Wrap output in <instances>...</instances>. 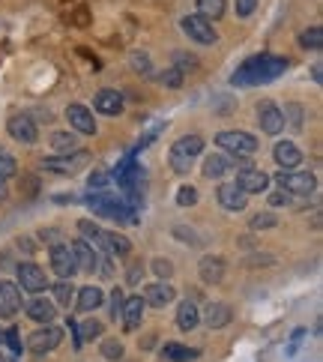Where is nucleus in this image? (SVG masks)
I'll return each mask as SVG.
<instances>
[{
    "mask_svg": "<svg viewBox=\"0 0 323 362\" xmlns=\"http://www.w3.org/2000/svg\"><path fill=\"white\" fill-rule=\"evenodd\" d=\"M231 318H233V312H231L228 303H210V305L204 309V321H206V327H210V330L228 327Z\"/></svg>",
    "mask_w": 323,
    "mask_h": 362,
    "instance_id": "nucleus-22",
    "label": "nucleus"
},
{
    "mask_svg": "<svg viewBox=\"0 0 323 362\" xmlns=\"http://www.w3.org/2000/svg\"><path fill=\"white\" fill-rule=\"evenodd\" d=\"M179 27H183V33L197 45H215L219 42V33H215L213 21H206L204 15H186L183 21H179Z\"/></svg>",
    "mask_w": 323,
    "mask_h": 362,
    "instance_id": "nucleus-5",
    "label": "nucleus"
},
{
    "mask_svg": "<svg viewBox=\"0 0 323 362\" xmlns=\"http://www.w3.org/2000/svg\"><path fill=\"white\" fill-rule=\"evenodd\" d=\"M54 314H57V312H54V303L42 300V296H36V300L27 303V318L36 321V323H51Z\"/></svg>",
    "mask_w": 323,
    "mask_h": 362,
    "instance_id": "nucleus-23",
    "label": "nucleus"
},
{
    "mask_svg": "<svg viewBox=\"0 0 323 362\" xmlns=\"http://www.w3.org/2000/svg\"><path fill=\"white\" fill-rule=\"evenodd\" d=\"M129 249H132V242L126 240L123 234L105 231V251H108V255H129Z\"/></svg>",
    "mask_w": 323,
    "mask_h": 362,
    "instance_id": "nucleus-30",
    "label": "nucleus"
},
{
    "mask_svg": "<svg viewBox=\"0 0 323 362\" xmlns=\"http://www.w3.org/2000/svg\"><path fill=\"white\" fill-rule=\"evenodd\" d=\"M51 291H54V300H57V305H69V303H72V294H75V291H72V282H69V278L57 282V285L51 287Z\"/></svg>",
    "mask_w": 323,
    "mask_h": 362,
    "instance_id": "nucleus-35",
    "label": "nucleus"
},
{
    "mask_svg": "<svg viewBox=\"0 0 323 362\" xmlns=\"http://www.w3.org/2000/svg\"><path fill=\"white\" fill-rule=\"evenodd\" d=\"M197 273H201L204 285H219L224 278V260L206 255V258H201V264H197Z\"/></svg>",
    "mask_w": 323,
    "mask_h": 362,
    "instance_id": "nucleus-21",
    "label": "nucleus"
},
{
    "mask_svg": "<svg viewBox=\"0 0 323 362\" xmlns=\"http://www.w3.org/2000/svg\"><path fill=\"white\" fill-rule=\"evenodd\" d=\"M93 105L99 114H108V117H117L123 111V93H117V90H99L93 96Z\"/></svg>",
    "mask_w": 323,
    "mask_h": 362,
    "instance_id": "nucleus-19",
    "label": "nucleus"
},
{
    "mask_svg": "<svg viewBox=\"0 0 323 362\" xmlns=\"http://www.w3.org/2000/svg\"><path fill=\"white\" fill-rule=\"evenodd\" d=\"M141 276H144V269H141V267H132V269H129V282H132V285H138V282H141Z\"/></svg>",
    "mask_w": 323,
    "mask_h": 362,
    "instance_id": "nucleus-51",
    "label": "nucleus"
},
{
    "mask_svg": "<svg viewBox=\"0 0 323 362\" xmlns=\"http://www.w3.org/2000/svg\"><path fill=\"white\" fill-rule=\"evenodd\" d=\"M69 249H72V255H75L78 269H87V273H96L99 269V258H96V251L87 240H75Z\"/></svg>",
    "mask_w": 323,
    "mask_h": 362,
    "instance_id": "nucleus-20",
    "label": "nucleus"
},
{
    "mask_svg": "<svg viewBox=\"0 0 323 362\" xmlns=\"http://www.w3.org/2000/svg\"><path fill=\"white\" fill-rule=\"evenodd\" d=\"M0 362H6V359H3V354H0Z\"/></svg>",
    "mask_w": 323,
    "mask_h": 362,
    "instance_id": "nucleus-54",
    "label": "nucleus"
},
{
    "mask_svg": "<svg viewBox=\"0 0 323 362\" xmlns=\"http://www.w3.org/2000/svg\"><path fill=\"white\" fill-rule=\"evenodd\" d=\"M177 204H179V207H192V204H197V189H195V186H179Z\"/></svg>",
    "mask_w": 323,
    "mask_h": 362,
    "instance_id": "nucleus-38",
    "label": "nucleus"
},
{
    "mask_svg": "<svg viewBox=\"0 0 323 362\" xmlns=\"http://www.w3.org/2000/svg\"><path fill=\"white\" fill-rule=\"evenodd\" d=\"M15 159L12 156H9V153L6 150H0V180H9V177H12L15 174Z\"/></svg>",
    "mask_w": 323,
    "mask_h": 362,
    "instance_id": "nucleus-39",
    "label": "nucleus"
},
{
    "mask_svg": "<svg viewBox=\"0 0 323 362\" xmlns=\"http://www.w3.org/2000/svg\"><path fill=\"white\" fill-rule=\"evenodd\" d=\"M233 3H237V15H251L257 9V0H233Z\"/></svg>",
    "mask_w": 323,
    "mask_h": 362,
    "instance_id": "nucleus-47",
    "label": "nucleus"
},
{
    "mask_svg": "<svg viewBox=\"0 0 323 362\" xmlns=\"http://www.w3.org/2000/svg\"><path fill=\"white\" fill-rule=\"evenodd\" d=\"M6 132L12 135L18 144H36V138H39V129H36V123L30 117H9Z\"/></svg>",
    "mask_w": 323,
    "mask_h": 362,
    "instance_id": "nucleus-13",
    "label": "nucleus"
},
{
    "mask_svg": "<svg viewBox=\"0 0 323 362\" xmlns=\"http://www.w3.org/2000/svg\"><path fill=\"white\" fill-rule=\"evenodd\" d=\"M174 63H177V72L179 75H186V72H192V69H197V57H192V54H183V51H177L174 54Z\"/></svg>",
    "mask_w": 323,
    "mask_h": 362,
    "instance_id": "nucleus-37",
    "label": "nucleus"
},
{
    "mask_svg": "<svg viewBox=\"0 0 323 362\" xmlns=\"http://www.w3.org/2000/svg\"><path fill=\"white\" fill-rule=\"evenodd\" d=\"M237 186H239L246 195H260V192H266L269 177H266L260 168H239V171H237Z\"/></svg>",
    "mask_w": 323,
    "mask_h": 362,
    "instance_id": "nucleus-11",
    "label": "nucleus"
},
{
    "mask_svg": "<svg viewBox=\"0 0 323 362\" xmlns=\"http://www.w3.org/2000/svg\"><path fill=\"white\" fill-rule=\"evenodd\" d=\"M153 273H156L159 278H170L174 267H170V260H168V258H156V260H153Z\"/></svg>",
    "mask_w": 323,
    "mask_h": 362,
    "instance_id": "nucleus-41",
    "label": "nucleus"
},
{
    "mask_svg": "<svg viewBox=\"0 0 323 362\" xmlns=\"http://www.w3.org/2000/svg\"><path fill=\"white\" fill-rule=\"evenodd\" d=\"M72 330H75V347H81L84 341H93V339L102 336V323H99V321H84L81 327L72 323Z\"/></svg>",
    "mask_w": 323,
    "mask_h": 362,
    "instance_id": "nucleus-28",
    "label": "nucleus"
},
{
    "mask_svg": "<svg viewBox=\"0 0 323 362\" xmlns=\"http://www.w3.org/2000/svg\"><path fill=\"white\" fill-rule=\"evenodd\" d=\"M99 350H102V359H111V362L114 359H123V341L120 339H105Z\"/></svg>",
    "mask_w": 323,
    "mask_h": 362,
    "instance_id": "nucleus-34",
    "label": "nucleus"
},
{
    "mask_svg": "<svg viewBox=\"0 0 323 362\" xmlns=\"http://www.w3.org/2000/svg\"><path fill=\"white\" fill-rule=\"evenodd\" d=\"M120 312H123V291L117 287V291L111 294V318L120 321Z\"/></svg>",
    "mask_w": 323,
    "mask_h": 362,
    "instance_id": "nucleus-43",
    "label": "nucleus"
},
{
    "mask_svg": "<svg viewBox=\"0 0 323 362\" xmlns=\"http://www.w3.org/2000/svg\"><path fill=\"white\" fill-rule=\"evenodd\" d=\"M78 231L87 237V242H93V246L105 249V231L99 228L96 222H90V219H81V222H78Z\"/></svg>",
    "mask_w": 323,
    "mask_h": 362,
    "instance_id": "nucleus-32",
    "label": "nucleus"
},
{
    "mask_svg": "<svg viewBox=\"0 0 323 362\" xmlns=\"http://www.w3.org/2000/svg\"><path fill=\"white\" fill-rule=\"evenodd\" d=\"M269 204H273V207H287V204H291V195H287L284 189H282V192L269 195Z\"/></svg>",
    "mask_w": 323,
    "mask_h": 362,
    "instance_id": "nucleus-49",
    "label": "nucleus"
},
{
    "mask_svg": "<svg viewBox=\"0 0 323 362\" xmlns=\"http://www.w3.org/2000/svg\"><path fill=\"white\" fill-rule=\"evenodd\" d=\"M162 81H165L168 87H179V84H183V75H179L177 69H168L165 75H162Z\"/></svg>",
    "mask_w": 323,
    "mask_h": 362,
    "instance_id": "nucleus-48",
    "label": "nucleus"
},
{
    "mask_svg": "<svg viewBox=\"0 0 323 362\" xmlns=\"http://www.w3.org/2000/svg\"><path fill=\"white\" fill-rule=\"evenodd\" d=\"M282 114H284V123H291L293 129H302V108L300 105H287Z\"/></svg>",
    "mask_w": 323,
    "mask_h": 362,
    "instance_id": "nucleus-40",
    "label": "nucleus"
},
{
    "mask_svg": "<svg viewBox=\"0 0 323 362\" xmlns=\"http://www.w3.org/2000/svg\"><path fill=\"white\" fill-rule=\"evenodd\" d=\"M273 159L278 162V168L282 171H293L302 165V150L296 147L293 141H278L275 150H273Z\"/></svg>",
    "mask_w": 323,
    "mask_h": 362,
    "instance_id": "nucleus-14",
    "label": "nucleus"
},
{
    "mask_svg": "<svg viewBox=\"0 0 323 362\" xmlns=\"http://www.w3.org/2000/svg\"><path fill=\"white\" fill-rule=\"evenodd\" d=\"M257 126L264 129L266 135H278L284 129V114L282 108L273 105V102H260L257 105Z\"/></svg>",
    "mask_w": 323,
    "mask_h": 362,
    "instance_id": "nucleus-10",
    "label": "nucleus"
},
{
    "mask_svg": "<svg viewBox=\"0 0 323 362\" xmlns=\"http://www.w3.org/2000/svg\"><path fill=\"white\" fill-rule=\"evenodd\" d=\"M300 45L305 51H320L323 48V27L314 24V27H309V30H302L300 33Z\"/></svg>",
    "mask_w": 323,
    "mask_h": 362,
    "instance_id": "nucleus-31",
    "label": "nucleus"
},
{
    "mask_svg": "<svg viewBox=\"0 0 323 362\" xmlns=\"http://www.w3.org/2000/svg\"><path fill=\"white\" fill-rule=\"evenodd\" d=\"M69 18H72V24H75V27H87V24H90V12H87V6H78Z\"/></svg>",
    "mask_w": 323,
    "mask_h": 362,
    "instance_id": "nucleus-46",
    "label": "nucleus"
},
{
    "mask_svg": "<svg viewBox=\"0 0 323 362\" xmlns=\"http://www.w3.org/2000/svg\"><path fill=\"white\" fill-rule=\"evenodd\" d=\"M275 225H278V216H273V213L251 216V231H266V228H275Z\"/></svg>",
    "mask_w": 323,
    "mask_h": 362,
    "instance_id": "nucleus-36",
    "label": "nucleus"
},
{
    "mask_svg": "<svg viewBox=\"0 0 323 362\" xmlns=\"http://www.w3.org/2000/svg\"><path fill=\"white\" fill-rule=\"evenodd\" d=\"M18 285H21V291H27V294H42L45 287H48V278H45V273L33 260H21V264H18Z\"/></svg>",
    "mask_w": 323,
    "mask_h": 362,
    "instance_id": "nucleus-7",
    "label": "nucleus"
},
{
    "mask_svg": "<svg viewBox=\"0 0 323 362\" xmlns=\"http://www.w3.org/2000/svg\"><path fill=\"white\" fill-rule=\"evenodd\" d=\"M174 237H179L183 242H192V246H201V240H197V234L192 228H174Z\"/></svg>",
    "mask_w": 323,
    "mask_h": 362,
    "instance_id": "nucleus-44",
    "label": "nucleus"
},
{
    "mask_svg": "<svg viewBox=\"0 0 323 362\" xmlns=\"http://www.w3.org/2000/svg\"><path fill=\"white\" fill-rule=\"evenodd\" d=\"M275 180L287 195H300V198H309V195H314V189H317L314 174H309V171H296V168L293 171H278Z\"/></svg>",
    "mask_w": 323,
    "mask_h": 362,
    "instance_id": "nucleus-4",
    "label": "nucleus"
},
{
    "mask_svg": "<svg viewBox=\"0 0 323 362\" xmlns=\"http://www.w3.org/2000/svg\"><path fill=\"white\" fill-rule=\"evenodd\" d=\"M132 66L141 72V75H150V57L144 51H135L132 54Z\"/></svg>",
    "mask_w": 323,
    "mask_h": 362,
    "instance_id": "nucleus-42",
    "label": "nucleus"
},
{
    "mask_svg": "<svg viewBox=\"0 0 323 362\" xmlns=\"http://www.w3.org/2000/svg\"><path fill=\"white\" fill-rule=\"evenodd\" d=\"M195 3H197V15H204L206 21H219L224 9H228L224 0H195Z\"/></svg>",
    "mask_w": 323,
    "mask_h": 362,
    "instance_id": "nucleus-29",
    "label": "nucleus"
},
{
    "mask_svg": "<svg viewBox=\"0 0 323 362\" xmlns=\"http://www.w3.org/2000/svg\"><path fill=\"white\" fill-rule=\"evenodd\" d=\"M66 120L72 123V129L81 135H96V120H93V114H90V108H84V105H69Z\"/></svg>",
    "mask_w": 323,
    "mask_h": 362,
    "instance_id": "nucleus-16",
    "label": "nucleus"
},
{
    "mask_svg": "<svg viewBox=\"0 0 323 362\" xmlns=\"http://www.w3.org/2000/svg\"><path fill=\"white\" fill-rule=\"evenodd\" d=\"M63 341V330H57V327H48L45 323L42 330H36L30 339H27V350L30 354H36V356H42V354H48V350H54Z\"/></svg>",
    "mask_w": 323,
    "mask_h": 362,
    "instance_id": "nucleus-6",
    "label": "nucleus"
},
{
    "mask_svg": "<svg viewBox=\"0 0 323 362\" xmlns=\"http://www.w3.org/2000/svg\"><path fill=\"white\" fill-rule=\"evenodd\" d=\"M51 267H54V273H57L60 278H72L78 273L75 255H72V249L63 246V242H54V246H51Z\"/></svg>",
    "mask_w": 323,
    "mask_h": 362,
    "instance_id": "nucleus-9",
    "label": "nucleus"
},
{
    "mask_svg": "<svg viewBox=\"0 0 323 362\" xmlns=\"http://www.w3.org/2000/svg\"><path fill=\"white\" fill-rule=\"evenodd\" d=\"M0 339H3V332H0Z\"/></svg>",
    "mask_w": 323,
    "mask_h": 362,
    "instance_id": "nucleus-55",
    "label": "nucleus"
},
{
    "mask_svg": "<svg viewBox=\"0 0 323 362\" xmlns=\"http://www.w3.org/2000/svg\"><path fill=\"white\" fill-rule=\"evenodd\" d=\"M102 291H99L96 285H87V287H81V294H78V312H96L99 305H102Z\"/></svg>",
    "mask_w": 323,
    "mask_h": 362,
    "instance_id": "nucleus-27",
    "label": "nucleus"
},
{
    "mask_svg": "<svg viewBox=\"0 0 323 362\" xmlns=\"http://www.w3.org/2000/svg\"><path fill=\"white\" fill-rule=\"evenodd\" d=\"M90 162V153L84 150H75V153H66V156H54V159H45L42 168L54 171V174H75Z\"/></svg>",
    "mask_w": 323,
    "mask_h": 362,
    "instance_id": "nucleus-8",
    "label": "nucleus"
},
{
    "mask_svg": "<svg viewBox=\"0 0 323 362\" xmlns=\"http://www.w3.org/2000/svg\"><path fill=\"white\" fill-rule=\"evenodd\" d=\"M3 339H6V345L12 347L15 354H21V332H18L15 327H12V330H6V336H3Z\"/></svg>",
    "mask_w": 323,
    "mask_h": 362,
    "instance_id": "nucleus-45",
    "label": "nucleus"
},
{
    "mask_svg": "<svg viewBox=\"0 0 323 362\" xmlns=\"http://www.w3.org/2000/svg\"><path fill=\"white\" fill-rule=\"evenodd\" d=\"M21 309V291L12 282H0V318H12Z\"/></svg>",
    "mask_w": 323,
    "mask_h": 362,
    "instance_id": "nucleus-18",
    "label": "nucleus"
},
{
    "mask_svg": "<svg viewBox=\"0 0 323 362\" xmlns=\"http://www.w3.org/2000/svg\"><path fill=\"white\" fill-rule=\"evenodd\" d=\"M197 321H201V312H197V305H195L192 300L179 303V309H177V327H179V330H195Z\"/></svg>",
    "mask_w": 323,
    "mask_h": 362,
    "instance_id": "nucleus-25",
    "label": "nucleus"
},
{
    "mask_svg": "<svg viewBox=\"0 0 323 362\" xmlns=\"http://www.w3.org/2000/svg\"><path fill=\"white\" fill-rule=\"evenodd\" d=\"M287 69L284 57H275V54H257V57H248L242 66L237 69V75L231 81L239 87H255V84H269L275 81L282 72Z\"/></svg>",
    "mask_w": 323,
    "mask_h": 362,
    "instance_id": "nucleus-1",
    "label": "nucleus"
},
{
    "mask_svg": "<svg viewBox=\"0 0 323 362\" xmlns=\"http://www.w3.org/2000/svg\"><path fill=\"white\" fill-rule=\"evenodd\" d=\"M141 318H144V300H141V296H129V300H123V312H120L123 330L135 332L141 327Z\"/></svg>",
    "mask_w": 323,
    "mask_h": 362,
    "instance_id": "nucleus-17",
    "label": "nucleus"
},
{
    "mask_svg": "<svg viewBox=\"0 0 323 362\" xmlns=\"http://www.w3.org/2000/svg\"><path fill=\"white\" fill-rule=\"evenodd\" d=\"M215 144H219L222 150L233 153L237 159L242 156H255L257 153V138L248 132H239V129H228V132H219L215 135Z\"/></svg>",
    "mask_w": 323,
    "mask_h": 362,
    "instance_id": "nucleus-3",
    "label": "nucleus"
},
{
    "mask_svg": "<svg viewBox=\"0 0 323 362\" xmlns=\"http://www.w3.org/2000/svg\"><path fill=\"white\" fill-rule=\"evenodd\" d=\"M215 198H219V204H222L228 213H239V210H246V204H248V195L242 192L237 183L219 186V189H215Z\"/></svg>",
    "mask_w": 323,
    "mask_h": 362,
    "instance_id": "nucleus-12",
    "label": "nucleus"
},
{
    "mask_svg": "<svg viewBox=\"0 0 323 362\" xmlns=\"http://www.w3.org/2000/svg\"><path fill=\"white\" fill-rule=\"evenodd\" d=\"M51 147L60 153H75L78 150V138L72 132H54L51 135Z\"/></svg>",
    "mask_w": 323,
    "mask_h": 362,
    "instance_id": "nucleus-33",
    "label": "nucleus"
},
{
    "mask_svg": "<svg viewBox=\"0 0 323 362\" xmlns=\"http://www.w3.org/2000/svg\"><path fill=\"white\" fill-rule=\"evenodd\" d=\"M311 75H314V81H317V84H320V78H323V75H320V63H317V66L311 69Z\"/></svg>",
    "mask_w": 323,
    "mask_h": 362,
    "instance_id": "nucleus-53",
    "label": "nucleus"
},
{
    "mask_svg": "<svg viewBox=\"0 0 323 362\" xmlns=\"http://www.w3.org/2000/svg\"><path fill=\"white\" fill-rule=\"evenodd\" d=\"M9 198V189H6V180H0V204Z\"/></svg>",
    "mask_w": 323,
    "mask_h": 362,
    "instance_id": "nucleus-52",
    "label": "nucleus"
},
{
    "mask_svg": "<svg viewBox=\"0 0 323 362\" xmlns=\"http://www.w3.org/2000/svg\"><path fill=\"white\" fill-rule=\"evenodd\" d=\"M174 296L177 291L168 282H156L144 287V305H153V309H165L168 303H174Z\"/></svg>",
    "mask_w": 323,
    "mask_h": 362,
    "instance_id": "nucleus-15",
    "label": "nucleus"
},
{
    "mask_svg": "<svg viewBox=\"0 0 323 362\" xmlns=\"http://www.w3.org/2000/svg\"><path fill=\"white\" fill-rule=\"evenodd\" d=\"M162 356L170 359V362H192L201 356V350H195V347H183V345H177V341H168L165 347H162Z\"/></svg>",
    "mask_w": 323,
    "mask_h": 362,
    "instance_id": "nucleus-26",
    "label": "nucleus"
},
{
    "mask_svg": "<svg viewBox=\"0 0 323 362\" xmlns=\"http://www.w3.org/2000/svg\"><path fill=\"white\" fill-rule=\"evenodd\" d=\"M201 153H204V138H201V135H183V138L170 147L168 162H170V168H174L177 174H186V171L192 168V162L201 156Z\"/></svg>",
    "mask_w": 323,
    "mask_h": 362,
    "instance_id": "nucleus-2",
    "label": "nucleus"
},
{
    "mask_svg": "<svg viewBox=\"0 0 323 362\" xmlns=\"http://www.w3.org/2000/svg\"><path fill=\"white\" fill-rule=\"evenodd\" d=\"M108 180H111L108 174H93L90 177V189H102V186H108Z\"/></svg>",
    "mask_w": 323,
    "mask_h": 362,
    "instance_id": "nucleus-50",
    "label": "nucleus"
},
{
    "mask_svg": "<svg viewBox=\"0 0 323 362\" xmlns=\"http://www.w3.org/2000/svg\"><path fill=\"white\" fill-rule=\"evenodd\" d=\"M231 171V159L228 156H219V153H213V156L204 159V177L206 180H222L224 174Z\"/></svg>",
    "mask_w": 323,
    "mask_h": 362,
    "instance_id": "nucleus-24",
    "label": "nucleus"
}]
</instances>
